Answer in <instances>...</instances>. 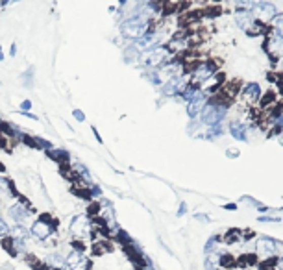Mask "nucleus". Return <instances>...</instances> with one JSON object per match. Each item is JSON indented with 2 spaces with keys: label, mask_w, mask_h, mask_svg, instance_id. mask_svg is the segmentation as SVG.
<instances>
[{
  "label": "nucleus",
  "mask_w": 283,
  "mask_h": 270,
  "mask_svg": "<svg viewBox=\"0 0 283 270\" xmlns=\"http://www.w3.org/2000/svg\"><path fill=\"white\" fill-rule=\"evenodd\" d=\"M150 22L148 19L141 15H135V13H130L128 17L119 21V33H121L122 39L126 41H137L139 37H143L145 33L150 31Z\"/></svg>",
  "instance_id": "f257e3e1"
},
{
  "label": "nucleus",
  "mask_w": 283,
  "mask_h": 270,
  "mask_svg": "<svg viewBox=\"0 0 283 270\" xmlns=\"http://www.w3.org/2000/svg\"><path fill=\"white\" fill-rule=\"evenodd\" d=\"M56 233V220L50 215H41L37 217L30 226V235L37 241H48Z\"/></svg>",
  "instance_id": "f03ea898"
},
{
  "label": "nucleus",
  "mask_w": 283,
  "mask_h": 270,
  "mask_svg": "<svg viewBox=\"0 0 283 270\" xmlns=\"http://www.w3.org/2000/svg\"><path fill=\"white\" fill-rule=\"evenodd\" d=\"M224 117H226V106L219 104L215 100H211V102H207L205 108L202 109V113H200V122L209 128V126L222 124Z\"/></svg>",
  "instance_id": "7ed1b4c3"
},
{
  "label": "nucleus",
  "mask_w": 283,
  "mask_h": 270,
  "mask_svg": "<svg viewBox=\"0 0 283 270\" xmlns=\"http://www.w3.org/2000/svg\"><path fill=\"white\" fill-rule=\"evenodd\" d=\"M93 220H91L89 215H76V217L70 220V226H68V231L76 241H84L87 237L93 235Z\"/></svg>",
  "instance_id": "20e7f679"
},
{
  "label": "nucleus",
  "mask_w": 283,
  "mask_h": 270,
  "mask_svg": "<svg viewBox=\"0 0 283 270\" xmlns=\"http://www.w3.org/2000/svg\"><path fill=\"white\" fill-rule=\"evenodd\" d=\"M31 215H33V209L30 208V204L22 196L17 198V202L11 204L10 208H8V217L15 224H24Z\"/></svg>",
  "instance_id": "39448f33"
},
{
  "label": "nucleus",
  "mask_w": 283,
  "mask_h": 270,
  "mask_svg": "<svg viewBox=\"0 0 283 270\" xmlns=\"http://www.w3.org/2000/svg\"><path fill=\"white\" fill-rule=\"evenodd\" d=\"M209 102V94L205 93L204 89H196L194 94L187 100V115L189 119H198L202 109L205 108V104Z\"/></svg>",
  "instance_id": "423d86ee"
},
{
  "label": "nucleus",
  "mask_w": 283,
  "mask_h": 270,
  "mask_svg": "<svg viewBox=\"0 0 283 270\" xmlns=\"http://www.w3.org/2000/svg\"><path fill=\"white\" fill-rule=\"evenodd\" d=\"M65 266L68 270H89L91 259L82 252V250H70L65 255Z\"/></svg>",
  "instance_id": "0eeeda50"
},
{
  "label": "nucleus",
  "mask_w": 283,
  "mask_h": 270,
  "mask_svg": "<svg viewBox=\"0 0 283 270\" xmlns=\"http://www.w3.org/2000/svg\"><path fill=\"white\" fill-rule=\"evenodd\" d=\"M187 87V80H185L184 74H176V76H170L167 82L161 83V93L165 96H180L184 93V89Z\"/></svg>",
  "instance_id": "6e6552de"
},
{
  "label": "nucleus",
  "mask_w": 283,
  "mask_h": 270,
  "mask_svg": "<svg viewBox=\"0 0 283 270\" xmlns=\"http://www.w3.org/2000/svg\"><path fill=\"white\" fill-rule=\"evenodd\" d=\"M217 74V67L215 63L211 61H202V63H196V67L191 71V76H193V83H204L205 80H209L211 76H215Z\"/></svg>",
  "instance_id": "1a4fd4ad"
},
{
  "label": "nucleus",
  "mask_w": 283,
  "mask_h": 270,
  "mask_svg": "<svg viewBox=\"0 0 283 270\" xmlns=\"http://www.w3.org/2000/svg\"><path fill=\"white\" fill-rule=\"evenodd\" d=\"M70 166H73V176L76 178V182L82 185H93V176H91V171L84 165L82 161H70Z\"/></svg>",
  "instance_id": "9d476101"
},
{
  "label": "nucleus",
  "mask_w": 283,
  "mask_h": 270,
  "mask_svg": "<svg viewBox=\"0 0 283 270\" xmlns=\"http://www.w3.org/2000/svg\"><path fill=\"white\" fill-rule=\"evenodd\" d=\"M45 156L50 159V161L58 163V165H70V152L67 148H59V146H54L50 150L45 152Z\"/></svg>",
  "instance_id": "9b49d317"
},
{
  "label": "nucleus",
  "mask_w": 283,
  "mask_h": 270,
  "mask_svg": "<svg viewBox=\"0 0 283 270\" xmlns=\"http://www.w3.org/2000/svg\"><path fill=\"white\" fill-rule=\"evenodd\" d=\"M254 15L261 21H272L274 15H276V6L270 4V2H257L254 6Z\"/></svg>",
  "instance_id": "f8f14e48"
},
{
  "label": "nucleus",
  "mask_w": 283,
  "mask_h": 270,
  "mask_svg": "<svg viewBox=\"0 0 283 270\" xmlns=\"http://www.w3.org/2000/svg\"><path fill=\"white\" fill-rule=\"evenodd\" d=\"M47 266L50 270H61L65 266V255L59 252H50L47 255Z\"/></svg>",
  "instance_id": "ddd939ff"
},
{
  "label": "nucleus",
  "mask_w": 283,
  "mask_h": 270,
  "mask_svg": "<svg viewBox=\"0 0 283 270\" xmlns=\"http://www.w3.org/2000/svg\"><path fill=\"white\" fill-rule=\"evenodd\" d=\"M259 94H261V89H259V85H257V83H248L246 87H244V91H242V96H244V100H248L250 104L257 102Z\"/></svg>",
  "instance_id": "4468645a"
},
{
  "label": "nucleus",
  "mask_w": 283,
  "mask_h": 270,
  "mask_svg": "<svg viewBox=\"0 0 283 270\" xmlns=\"http://www.w3.org/2000/svg\"><path fill=\"white\" fill-rule=\"evenodd\" d=\"M230 133H231V137L237 141H246V128H244L241 122H231Z\"/></svg>",
  "instance_id": "2eb2a0df"
},
{
  "label": "nucleus",
  "mask_w": 283,
  "mask_h": 270,
  "mask_svg": "<svg viewBox=\"0 0 283 270\" xmlns=\"http://www.w3.org/2000/svg\"><path fill=\"white\" fill-rule=\"evenodd\" d=\"M235 21L237 24L242 28V30H246V28H252V15L248 11H239L235 15Z\"/></svg>",
  "instance_id": "dca6fc26"
},
{
  "label": "nucleus",
  "mask_w": 283,
  "mask_h": 270,
  "mask_svg": "<svg viewBox=\"0 0 283 270\" xmlns=\"http://www.w3.org/2000/svg\"><path fill=\"white\" fill-rule=\"evenodd\" d=\"M33 74H36L33 73V67H30L26 73L21 74V82L24 87H31V85H33Z\"/></svg>",
  "instance_id": "f3484780"
},
{
  "label": "nucleus",
  "mask_w": 283,
  "mask_h": 270,
  "mask_svg": "<svg viewBox=\"0 0 283 270\" xmlns=\"http://www.w3.org/2000/svg\"><path fill=\"white\" fill-rule=\"evenodd\" d=\"M259 252L270 255L274 252V243L272 241H261V243H259Z\"/></svg>",
  "instance_id": "a211bd4d"
},
{
  "label": "nucleus",
  "mask_w": 283,
  "mask_h": 270,
  "mask_svg": "<svg viewBox=\"0 0 283 270\" xmlns=\"http://www.w3.org/2000/svg\"><path fill=\"white\" fill-rule=\"evenodd\" d=\"M270 50H272L274 54H279V56H283V39L279 37V39H272L270 41Z\"/></svg>",
  "instance_id": "6ab92c4d"
},
{
  "label": "nucleus",
  "mask_w": 283,
  "mask_h": 270,
  "mask_svg": "<svg viewBox=\"0 0 283 270\" xmlns=\"http://www.w3.org/2000/svg\"><path fill=\"white\" fill-rule=\"evenodd\" d=\"M10 231H11V226L6 222L4 218H0V239H4V237H10Z\"/></svg>",
  "instance_id": "aec40b11"
},
{
  "label": "nucleus",
  "mask_w": 283,
  "mask_h": 270,
  "mask_svg": "<svg viewBox=\"0 0 283 270\" xmlns=\"http://www.w3.org/2000/svg\"><path fill=\"white\" fill-rule=\"evenodd\" d=\"M235 2V6L239 8L241 11H246V10H250L252 6H254V2L252 0H233Z\"/></svg>",
  "instance_id": "412c9836"
},
{
  "label": "nucleus",
  "mask_w": 283,
  "mask_h": 270,
  "mask_svg": "<svg viewBox=\"0 0 283 270\" xmlns=\"http://www.w3.org/2000/svg\"><path fill=\"white\" fill-rule=\"evenodd\" d=\"M73 117H74L76 120H78V122H84V120H85V113L82 111V109H74V111H73Z\"/></svg>",
  "instance_id": "4be33fe9"
},
{
  "label": "nucleus",
  "mask_w": 283,
  "mask_h": 270,
  "mask_svg": "<svg viewBox=\"0 0 283 270\" xmlns=\"http://www.w3.org/2000/svg\"><path fill=\"white\" fill-rule=\"evenodd\" d=\"M31 100H22L21 102V108H19V111H30L31 109Z\"/></svg>",
  "instance_id": "5701e85b"
},
{
  "label": "nucleus",
  "mask_w": 283,
  "mask_h": 270,
  "mask_svg": "<svg viewBox=\"0 0 283 270\" xmlns=\"http://www.w3.org/2000/svg\"><path fill=\"white\" fill-rule=\"evenodd\" d=\"M91 131H93V135H94V139L98 141V145H102V143H104V141H102V137H100L98 130H96V126H91Z\"/></svg>",
  "instance_id": "b1692460"
},
{
  "label": "nucleus",
  "mask_w": 283,
  "mask_h": 270,
  "mask_svg": "<svg viewBox=\"0 0 283 270\" xmlns=\"http://www.w3.org/2000/svg\"><path fill=\"white\" fill-rule=\"evenodd\" d=\"M276 31H278V36L283 39V19H279V21L276 22Z\"/></svg>",
  "instance_id": "393cba45"
},
{
  "label": "nucleus",
  "mask_w": 283,
  "mask_h": 270,
  "mask_svg": "<svg viewBox=\"0 0 283 270\" xmlns=\"http://www.w3.org/2000/svg\"><path fill=\"white\" fill-rule=\"evenodd\" d=\"M21 115H22V117H26V119H30V120H37V119H39L37 115L30 113V111H21Z\"/></svg>",
  "instance_id": "a878e982"
},
{
  "label": "nucleus",
  "mask_w": 283,
  "mask_h": 270,
  "mask_svg": "<svg viewBox=\"0 0 283 270\" xmlns=\"http://www.w3.org/2000/svg\"><path fill=\"white\" fill-rule=\"evenodd\" d=\"M15 54H17V45L13 43V45H11V48H10V56H15Z\"/></svg>",
  "instance_id": "bb28decb"
},
{
  "label": "nucleus",
  "mask_w": 283,
  "mask_h": 270,
  "mask_svg": "<svg viewBox=\"0 0 283 270\" xmlns=\"http://www.w3.org/2000/svg\"><path fill=\"white\" fill-rule=\"evenodd\" d=\"M128 2H130V0H119V8H126V6H128Z\"/></svg>",
  "instance_id": "cd10ccee"
},
{
  "label": "nucleus",
  "mask_w": 283,
  "mask_h": 270,
  "mask_svg": "<svg viewBox=\"0 0 283 270\" xmlns=\"http://www.w3.org/2000/svg\"><path fill=\"white\" fill-rule=\"evenodd\" d=\"M11 2H13V0H0V6H2V8H6V6L11 4Z\"/></svg>",
  "instance_id": "c85d7f7f"
},
{
  "label": "nucleus",
  "mask_w": 283,
  "mask_h": 270,
  "mask_svg": "<svg viewBox=\"0 0 283 270\" xmlns=\"http://www.w3.org/2000/svg\"><path fill=\"white\" fill-rule=\"evenodd\" d=\"M278 268H279V270H283V257L278 261Z\"/></svg>",
  "instance_id": "c756f323"
},
{
  "label": "nucleus",
  "mask_w": 283,
  "mask_h": 270,
  "mask_svg": "<svg viewBox=\"0 0 283 270\" xmlns=\"http://www.w3.org/2000/svg\"><path fill=\"white\" fill-rule=\"evenodd\" d=\"M2 172H6V166L2 165V163H0V174H2Z\"/></svg>",
  "instance_id": "7c9ffc66"
},
{
  "label": "nucleus",
  "mask_w": 283,
  "mask_h": 270,
  "mask_svg": "<svg viewBox=\"0 0 283 270\" xmlns=\"http://www.w3.org/2000/svg\"><path fill=\"white\" fill-rule=\"evenodd\" d=\"M2 59H4V54H2V52H0V61H2Z\"/></svg>",
  "instance_id": "2f4dec72"
},
{
  "label": "nucleus",
  "mask_w": 283,
  "mask_h": 270,
  "mask_svg": "<svg viewBox=\"0 0 283 270\" xmlns=\"http://www.w3.org/2000/svg\"><path fill=\"white\" fill-rule=\"evenodd\" d=\"M281 67H283V63H281Z\"/></svg>",
  "instance_id": "473e14b6"
}]
</instances>
